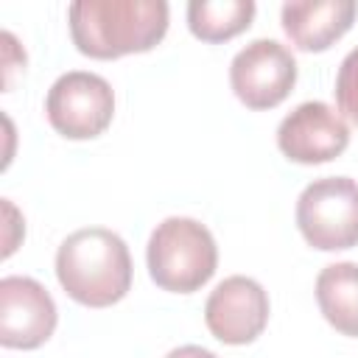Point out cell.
<instances>
[{
	"label": "cell",
	"instance_id": "cell-2",
	"mask_svg": "<svg viewBox=\"0 0 358 358\" xmlns=\"http://www.w3.org/2000/svg\"><path fill=\"white\" fill-rule=\"evenodd\" d=\"M56 280L70 299L87 308H109L131 288V255L126 241L106 227L70 232L56 252Z\"/></svg>",
	"mask_w": 358,
	"mask_h": 358
},
{
	"label": "cell",
	"instance_id": "cell-14",
	"mask_svg": "<svg viewBox=\"0 0 358 358\" xmlns=\"http://www.w3.org/2000/svg\"><path fill=\"white\" fill-rule=\"evenodd\" d=\"M3 213H6V249H3V257H8L14 249H17V241H20V235H14V229H20V232H25V227H22V218H20V213L14 210V204L8 201V199H3Z\"/></svg>",
	"mask_w": 358,
	"mask_h": 358
},
{
	"label": "cell",
	"instance_id": "cell-8",
	"mask_svg": "<svg viewBox=\"0 0 358 358\" xmlns=\"http://www.w3.org/2000/svg\"><path fill=\"white\" fill-rule=\"evenodd\" d=\"M53 296L34 277L0 280V344L8 350H36L56 330Z\"/></svg>",
	"mask_w": 358,
	"mask_h": 358
},
{
	"label": "cell",
	"instance_id": "cell-11",
	"mask_svg": "<svg viewBox=\"0 0 358 358\" xmlns=\"http://www.w3.org/2000/svg\"><path fill=\"white\" fill-rule=\"evenodd\" d=\"M316 302L330 327L358 338V263H330L316 277Z\"/></svg>",
	"mask_w": 358,
	"mask_h": 358
},
{
	"label": "cell",
	"instance_id": "cell-7",
	"mask_svg": "<svg viewBox=\"0 0 358 358\" xmlns=\"http://www.w3.org/2000/svg\"><path fill=\"white\" fill-rule=\"evenodd\" d=\"M268 294L263 291V285L252 277L243 274H232L227 280H221L204 305V322L207 330L232 347L241 344H252L268 324Z\"/></svg>",
	"mask_w": 358,
	"mask_h": 358
},
{
	"label": "cell",
	"instance_id": "cell-15",
	"mask_svg": "<svg viewBox=\"0 0 358 358\" xmlns=\"http://www.w3.org/2000/svg\"><path fill=\"white\" fill-rule=\"evenodd\" d=\"M165 358H218V355L204 350V347H199V344H182V347L171 350Z\"/></svg>",
	"mask_w": 358,
	"mask_h": 358
},
{
	"label": "cell",
	"instance_id": "cell-1",
	"mask_svg": "<svg viewBox=\"0 0 358 358\" xmlns=\"http://www.w3.org/2000/svg\"><path fill=\"white\" fill-rule=\"evenodd\" d=\"M70 36L90 59L145 53L168 34L165 0H76L67 8Z\"/></svg>",
	"mask_w": 358,
	"mask_h": 358
},
{
	"label": "cell",
	"instance_id": "cell-9",
	"mask_svg": "<svg viewBox=\"0 0 358 358\" xmlns=\"http://www.w3.org/2000/svg\"><path fill=\"white\" fill-rule=\"evenodd\" d=\"M280 151L299 165H322L350 145V126L324 101H305L277 126Z\"/></svg>",
	"mask_w": 358,
	"mask_h": 358
},
{
	"label": "cell",
	"instance_id": "cell-13",
	"mask_svg": "<svg viewBox=\"0 0 358 358\" xmlns=\"http://www.w3.org/2000/svg\"><path fill=\"white\" fill-rule=\"evenodd\" d=\"M336 103L338 109L352 120L358 123V48H352L341 67H338V76H336Z\"/></svg>",
	"mask_w": 358,
	"mask_h": 358
},
{
	"label": "cell",
	"instance_id": "cell-3",
	"mask_svg": "<svg viewBox=\"0 0 358 358\" xmlns=\"http://www.w3.org/2000/svg\"><path fill=\"white\" fill-rule=\"evenodd\" d=\"M145 263L151 280L171 294H193L210 282L218 268V246L213 232L185 215H171L154 227Z\"/></svg>",
	"mask_w": 358,
	"mask_h": 358
},
{
	"label": "cell",
	"instance_id": "cell-4",
	"mask_svg": "<svg viewBox=\"0 0 358 358\" xmlns=\"http://www.w3.org/2000/svg\"><path fill=\"white\" fill-rule=\"evenodd\" d=\"M296 227L319 252L358 246V182L350 176L313 179L296 199Z\"/></svg>",
	"mask_w": 358,
	"mask_h": 358
},
{
	"label": "cell",
	"instance_id": "cell-10",
	"mask_svg": "<svg viewBox=\"0 0 358 358\" xmlns=\"http://www.w3.org/2000/svg\"><path fill=\"white\" fill-rule=\"evenodd\" d=\"M355 14L358 3L352 0H299L285 3L280 20L294 48L305 53H322L352 28Z\"/></svg>",
	"mask_w": 358,
	"mask_h": 358
},
{
	"label": "cell",
	"instance_id": "cell-5",
	"mask_svg": "<svg viewBox=\"0 0 358 358\" xmlns=\"http://www.w3.org/2000/svg\"><path fill=\"white\" fill-rule=\"evenodd\" d=\"M45 112L62 137L92 140L103 134L115 117V92L103 76L70 70L50 84Z\"/></svg>",
	"mask_w": 358,
	"mask_h": 358
},
{
	"label": "cell",
	"instance_id": "cell-6",
	"mask_svg": "<svg viewBox=\"0 0 358 358\" xmlns=\"http://www.w3.org/2000/svg\"><path fill=\"white\" fill-rule=\"evenodd\" d=\"M296 84V59L277 39H255L229 64V87L246 109L280 106Z\"/></svg>",
	"mask_w": 358,
	"mask_h": 358
},
{
	"label": "cell",
	"instance_id": "cell-12",
	"mask_svg": "<svg viewBox=\"0 0 358 358\" xmlns=\"http://www.w3.org/2000/svg\"><path fill=\"white\" fill-rule=\"evenodd\" d=\"M252 0H190L187 28L201 42H227L252 25Z\"/></svg>",
	"mask_w": 358,
	"mask_h": 358
}]
</instances>
